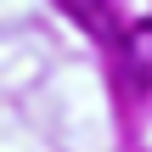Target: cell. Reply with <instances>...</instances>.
<instances>
[{"label":"cell","instance_id":"1","mask_svg":"<svg viewBox=\"0 0 152 152\" xmlns=\"http://www.w3.org/2000/svg\"><path fill=\"white\" fill-rule=\"evenodd\" d=\"M124 73L135 90H152V17L130 23V34H124Z\"/></svg>","mask_w":152,"mask_h":152},{"label":"cell","instance_id":"2","mask_svg":"<svg viewBox=\"0 0 152 152\" xmlns=\"http://www.w3.org/2000/svg\"><path fill=\"white\" fill-rule=\"evenodd\" d=\"M62 11H68V17H79V23H85V28H96V34H113V28H107V17H102L107 6H96V0H68Z\"/></svg>","mask_w":152,"mask_h":152}]
</instances>
